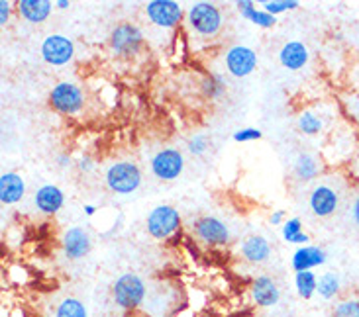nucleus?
Returning <instances> with one entry per match:
<instances>
[{
  "instance_id": "0eeeda50",
  "label": "nucleus",
  "mask_w": 359,
  "mask_h": 317,
  "mask_svg": "<svg viewBox=\"0 0 359 317\" xmlns=\"http://www.w3.org/2000/svg\"><path fill=\"white\" fill-rule=\"evenodd\" d=\"M184 171V157L181 151H177L173 147H165L161 151H157L151 159V173L156 178L169 183L179 178Z\"/></svg>"
},
{
  "instance_id": "7c9ffc66",
  "label": "nucleus",
  "mask_w": 359,
  "mask_h": 317,
  "mask_svg": "<svg viewBox=\"0 0 359 317\" xmlns=\"http://www.w3.org/2000/svg\"><path fill=\"white\" fill-rule=\"evenodd\" d=\"M208 137L206 135H193L191 139H189V143H187V149H189V153L194 155V157H203L206 151H208Z\"/></svg>"
},
{
  "instance_id": "4468645a",
  "label": "nucleus",
  "mask_w": 359,
  "mask_h": 317,
  "mask_svg": "<svg viewBox=\"0 0 359 317\" xmlns=\"http://www.w3.org/2000/svg\"><path fill=\"white\" fill-rule=\"evenodd\" d=\"M93 249L88 233L83 227H69L63 233V253L69 260H81L87 257Z\"/></svg>"
},
{
  "instance_id": "f3484780",
  "label": "nucleus",
  "mask_w": 359,
  "mask_h": 317,
  "mask_svg": "<svg viewBox=\"0 0 359 317\" xmlns=\"http://www.w3.org/2000/svg\"><path fill=\"white\" fill-rule=\"evenodd\" d=\"M311 59L309 48L302 41H287L279 51V61L289 71H301Z\"/></svg>"
},
{
  "instance_id": "dca6fc26",
  "label": "nucleus",
  "mask_w": 359,
  "mask_h": 317,
  "mask_svg": "<svg viewBox=\"0 0 359 317\" xmlns=\"http://www.w3.org/2000/svg\"><path fill=\"white\" fill-rule=\"evenodd\" d=\"M34 204H36V208H38L41 213L53 216V213H57V211L63 208V204H65V194H63V190H61L59 186H55V184H43L38 192H36V196H34Z\"/></svg>"
},
{
  "instance_id": "aec40b11",
  "label": "nucleus",
  "mask_w": 359,
  "mask_h": 317,
  "mask_svg": "<svg viewBox=\"0 0 359 317\" xmlns=\"http://www.w3.org/2000/svg\"><path fill=\"white\" fill-rule=\"evenodd\" d=\"M53 10L51 0H20L18 12L24 20H28L32 24H41L49 18Z\"/></svg>"
},
{
  "instance_id": "ea45409f",
  "label": "nucleus",
  "mask_w": 359,
  "mask_h": 317,
  "mask_svg": "<svg viewBox=\"0 0 359 317\" xmlns=\"http://www.w3.org/2000/svg\"><path fill=\"white\" fill-rule=\"evenodd\" d=\"M55 6H57L59 10H67L69 6H71V2H69V0H57V2H55Z\"/></svg>"
},
{
  "instance_id": "2f4dec72",
  "label": "nucleus",
  "mask_w": 359,
  "mask_h": 317,
  "mask_svg": "<svg viewBox=\"0 0 359 317\" xmlns=\"http://www.w3.org/2000/svg\"><path fill=\"white\" fill-rule=\"evenodd\" d=\"M263 137L262 129H255V127H243V129H238L233 134V141L238 143H248V141H259Z\"/></svg>"
},
{
  "instance_id": "f704fd0d",
  "label": "nucleus",
  "mask_w": 359,
  "mask_h": 317,
  "mask_svg": "<svg viewBox=\"0 0 359 317\" xmlns=\"http://www.w3.org/2000/svg\"><path fill=\"white\" fill-rule=\"evenodd\" d=\"M269 223H271V225H283V223H285V211L283 210L273 211L271 218H269Z\"/></svg>"
},
{
  "instance_id": "6ab92c4d",
  "label": "nucleus",
  "mask_w": 359,
  "mask_h": 317,
  "mask_svg": "<svg viewBox=\"0 0 359 317\" xmlns=\"http://www.w3.org/2000/svg\"><path fill=\"white\" fill-rule=\"evenodd\" d=\"M242 257L252 265H259L271 257V245L262 235H252L242 243Z\"/></svg>"
},
{
  "instance_id": "473e14b6",
  "label": "nucleus",
  "mask_w": 359,
  "mask_h": 317,
  "mask_svg": "<svg viewBox=\"0 0 359 317\" xmlns=\"http://www.w3.org/2000/svg\"><path fill=\"white\" fill-rule=\"evenodd\" d=\"M10 14H12V2L10 0H0V24L2 26H6Z\"/></svg>"
},
{
  "instance_id": "a878e982",
  "label": "nucleus",
  "mask_w": 359,
  "mask_h": 317,
  "mask_svg": "<svg viewBox=\"0 0 359 317\" xmlns=\"http://www.w3.org/2000/svg\"><path fill=\"white\" fill-rule=\"evenodd\" d=\"M201 90H203V94L206 98H210V100H218V98L222 97L224 92H226V80H224L222 75H218V73H210V75H206L203 78V83H201Z\"/></svg>"
},
{
  "instance_id": "393cba45",
  "label": "nucleus",
  "mask_w": 359,
  "mask_h": 317,
  "mask_svg": "<svg viewBox=\"0 0 359 317\" xmlns=\"http://www.w3.org/2000/svg\"><path fill=\"white\" fill-rule=\"evenodd\" d=\"M341 280L336 272H324L320 279H318V296L324 300L336 298L340 294Z\"/></svg>"
},
{
  "instance_id": "e433bc0d",
  "label": "nucleus",
  "mask_w": 359,
  "mask_h": 317,
  "mask_svg": "<svg viewBox=\"0 0 359 317\" xmlns=\"http://www.w3.org/2000/svg\"><path fill=\"white\" fill-rule=\"evenodd\" d=\"M57 163H59V167H63V169H65V167H69V164H71V157H69V155H59Z\"/></svg>"
},
{
  "instance_id": "c85d7f7f",
  "label": "nucleus",
  "mask_w": 359,
  "mask_h": 317,
  "mask_svg": "<svg viewBox=\"0 0 359 317\" xmlns=\"http://www.w3.org/2000/svg\"><path fill=\"white\" fill-rule=\"evenodd\" d=\"M262 6L265 12H269L271 16H279V14H285V12H289V10H294L301 6V2L299 0H263Z\"/></svg>"
},
{
  "instance_id": "2eb2a0df",
  "label": "nucleus",
  "mask_w": 359,
  "mask_h": 317,
  "mask_svg": "<svg viewBox=\"0 0 359 317\" xmlns=\"http://www.w3.org/2000/svg\"><path fill=\"white\" fill-rule=\"evenodd\" d=\"M324 262H326V251L318 245H304L292 253L291 267L294 272H304L322 267Z\"/></svg>"
},
{
  "instance_id": "4be33fe9",
  "label": "nucleus",
  "mask_w": 359,
  "mask_h": 317,
  "mask_svg": "<svg viewBox=\"0 0 359 317\" xmlns=\"http://www.w3.org/2000/svg\"><path fill=\"white\" fill-rule=\"evenodd\" d=\"M292 171L297 174V178L309 183V181H314V178L318 176V173H320V164H318L314 155L301 153L294 159V163H292Z\"/></svg>"
},
{
  "instance_id": "5701e85b",
  "label": "nucleus",
  "mask_w": 359,
  "mask_h": 317,
  "mask_svg": "<svg viewBox=\"0 0 359 317\" xmlns=\"http://www.w3.org/2000/svg\"><path fill=\"white\" fill-rule=\"evenodd\" d=\"M281 227L283 239L287 243H291V245H309L311 237L302 231L301 218H289V220H285Z\"/></svg>"
},
{
  "instance_id": "a19ab883",
  "label": "nucleus",
  "mask_w": 359,
  "mask_h": 317,
  "mask_svg": "<svg viewBox=\"0 0 359 317\" xmlns=\"http://www.w3.org/2000/svg\"><path fill=\"white\" fill-rule=\"evenodd\" d=\"M358 106H359V100H358Z\"/></svg>"
},
{
  "instance_id": "7ed1b4c3",
  "label": "nucleus",
  "mask_w": 359,
  "mask_h": 317,
  "mask_svg": "<svg viewBox=\"0 0 359 317\" xmlns=\"http://www.w3.org/2000/svg\"><path fill=\"white\" fill-rule=\"evenodd\" d=\"M104 181L110 192L114 194H132L136 192L142 184V171L140 167L130 161H118L107 169Z\"/></svg>"
},
{
  "instance_id": "ddd939ff",
  "label": "nucleus",
  "mask_w": 359,
  "mask_h": 317,
  "mask_svg": "<svg viewBox=\"0 0 359 317\" xmlns=\"http://www.w3.org/2000/svg\"><path fill=\"white\" fill-rule=\"evenodd\" d=\"M250 292H252L253 304L263 309L277 306L279 300H281V290L275 284V280L271 276H267V274H262V276L253 279Z\"/></svg>"
},
{
  "instance_id": "9b49d317",
  "label": "nucleus",
  "mask_w": 359,
  "mask_h": 317,
  "mask_svg": "<svg viewBox=\"0 0 359 317\" xmlns=\"http://www.w3.org/2000/svg\"><path fill=\"white\" fill-rule=\"evenodd\" d=\"M226 67L228 73L236 78H245L257 67V55L252 48L233 45L226 51Z\"/></svg>"
},
{
  "instance_id": "72a5a7b5",
  "label": "nucleus",
  "mask_w": 359,
  "mask_h": 317,
  "mask_svg": "<svg viewBox=\"0 0 359 317\" xmlns=\"http://www.w3.org/2000/svg\"><path fill=\"white\" fill-rule=\"evenodd\" d=\"M77 167L81 173H93V171H95V161H93L88 155H83L77 161Z\"/></svg>"
},
{
  "instance_id": "58836bf2",
  "label": "nucleus",
  "mask_w": 359,
  "mask_h": 317,
  "mask_svg": "<svg viewBox=\"0 0 359 317\" xmlns=\"http://www.w3.org/2000/svg\"><path fill=\"white\" fill-rule=\"evenodd\" d=\"M83 210H85V213H87V216H95V213H97V206H93V204H87V206H85Z\"/></svg>"
},
{
  "instance_id": "f8f14e48",
  "label": "nucleus",
  "mask_w": 359,
  "mask_h": 317,
  "mask_svg": "<svg viewBox=\"0 0 359 317\" xmlns=\"http://www.w3.org/2000/svg\"><path fill=\"white\" fill-rule=\"evenodd\" d=\"M309 204H311V210L314 216L330 218L340 206V194L336 192V188H332L330 184H316L312 188Z\"/></svg>"
},
{
  "instance_id": "412c9836",
  "label": "nucleus",
  "mask_w": 359,
  "mask_h": 317,
  "mask_svg": "<svg viewBox=\"0 0 359 317\" xmlns=\"http://www.w3.org/2000/svg\"><path fill=\"white\" fill-rule=\"evenodd\" d=\"M236 6L240 10L242 18H245L248 22H252L253 26H257V28L269 29L273 28V26H277V18L271 16L269 12H265V10L255 8V2H253V0H238Z\"/></svg>"
},
{
  "instance_id": "4c0bfd02",
  "label": "nucleus",
  "mask_w": 359,
  "mask_h": 317,
  "mask_svg": "<svg viewBox=\"0 0 359 317\" xmlns=\"http://www.w3.org/2000/svg\"><path fill=\"white\" fill-rule=\"evenodd\" d=\"M351 171H353V178L359 183V155L358 159H355V163H353V167H351Z\"/></svg>"
},
{
  "instance_id": "b1692460",
  "label": "nucleus",
  "mask_w": 359,
  "mask_h": 317,
  "mask_svg": "<svg viewBox=\"0 0 359 317\" xmlns=\"http://www.w3.org/2000/svg\"><path fill=\"white\" fill-rule=\"evenodd\" d=\"M294 288L302 300H311L318 292V276L312 270L297 272L294 274Z\"/></svg>"
},
{
  "instance_id": "bb28decb",
  "label": "nucleus",
  "mask_w": 359,
  "mask_h": 317,
  "mask_svg": "<svg viewBox=\"0 0 359 317\" xmlns=\"http://www.w3.org/2000/svg\"><path fill=\"white\" fill-rule=\"evenodd\" d=\"M299 129H301L304 135H318L324 129V120L316 112L312 110H304L301 115H299Z\"/></svg>"
},
{
  "instance_id": "1a4fd4ad",
  "label": "nucleus",
  "mask_w": 359,
  "mask_h": 317,
  "mask_svg": "<svg viewBox=\"0 0 359 317\" xmlns=\"http://www.w3.org/2000/svg\"><path fill=\"white\" fill-rule=\"evenodd\" d=\"M75 55V45L67 36H48V38L41 41V57L46 63L53 65V67H61V65H67L69 61Z\"/></svg>"
},
{
  "instance_id": "39448f33",
  "label": "nucleus",
  "mask_w": 359,
  "mask_h": 317,
  "mask_svg": "<svg viewBox=\"0 0 359 317\" xmlns=\"http://www.w3.org/2000/svg\"><path fill=\"white\" fill-rule=\"evenodd\" d=\"M147 233L157 241L169 239L181 227V213L173 206H156L147 213Z\"/></svg>"
},
{
  "instance_id": "423d86ee",
  "label": "nucleus",
  "mask_w": 359,
  "mask_h": 317,
  "mask_svg": "<svg viewBox=\"0 0 359 317\" xmlns=\"http://www.w3.org/2000/svg\"><path fill=\"white\" fill-rule=\"evenodd\" d=\"M49 104L53 106V110H57L63 115H75L83 110L85 106V97L83 90L73 85V83H57L49 92Z\"/></svg>"
},
{
  "instance_id": "9d476101",
  "label": "nucleus",
  "mask_w": 359,
  "mask_h": 317,
  "mask_svg": "<svg viewBox=\"0 0 359 317\" xmlns=\"http://www.w3.org/2000/svg\"><path fill=\"white\" fill-rule=\"evenodd\" d=\"M194 235L203 241L204 245H226L230 241V230L222 220L214 216H203L194 221Z\"/></svg>"
},
{
  "instance_id": "f257e3e1",
  "label": "nucleus",
  "mask_w": 359,
  "mask_h": 317,
  "mask_svg": "<svg viewBox=\"0 0 359 317\" xmlns=\"http://www.w3.org/2000/svg\"><path fill=\"white\" fill-rule=\"evenodd\" d=\"M147 298V286L144 280L134 272H126L118 276L112 284V300L118 308L124 311H134Z\"/></svg>"
},
{
  "instance_id": "20e7f679",
  "label": "nucleus",
  "mask_w": 359,
  "mask_h": 317,
  "mask_svg": "<svg viewBox=\"0 0 359 317\" xmlns=\"http://www.w3.org/2000/svg\"><path fill=\"white\" fill-rule=\"evenodd\" d=\"M144 31L136 24L122 22L110 34V49L118 57H134L144 45Z\"/></svg>"
},
{
  "instance_id": "c756f323",
  "label": "nucleus",
  "mask_w": 359,
  "mask_h": 317,
  "mask_svg": "<svg viewBox=\"0 0 359 317\" xmlns=\"http://www.w3.org/2000/svg\"><path fill=\"white\" fill-rule=\"evenodd\" d=\"M332 317H359V298L340 300L332 309Z\"/></svg>"
},
{
  "instance_id": "f03ea898",
  "label": "nucleus",
  "mask_w": 359,
  "mask_h": 317,
  "mask_svg": "<svg viewBox=\"0 0 359 317\" xmlns=\"http://www.w3.org/2000/svg\"><path fill=\"white\" fill-rule=\"evenodd\" d=\"M187 20L193 31L203 38H214L222 28V14L212 2H194L187 12Z\"/></svg>"
},
{
  "instance_id": "6e6552de",
  "label": "nucleus",
  "mask_w": 359,
  "mask_h": 317,
  "mask_svg": "<svg viewBox=\"0 0 359 317\" xmlns=\"http://www.w3.org/2000/svg\"><path fill=\"white\" fill-rule=\"evenodd\" d=\"M146 14L159 28H175L184 16L183 6L175 0H151L146 4Z\"/></svg>"
},
{
  "instance_id": "c9c22d12",
  "label": "nucleus",
  "mask_w": 359,
  "mask_h": 317,
  "mask_svg": "<svg viewBox=\"0 0 359 317\" xmlns=\"http://www.w3.org/2000/svg\"><path fill=\"white\" fill-rule=\"evenodd\" d=\"M351 218H353L355 225L359 227V196L353 200V206H351Z\"/></svg>"
},
{
  "instance_id": "a211bd4d",
  "label": "nucleus",
  "mask_w": 359,
  "mask_h": 317,
  "mask_svg": "<svg viewBox=\"0 0 359 317\" xmlns=\"http://www.w3.org/2000/svg\"><path fill=\"white\" fill-rule=\"evenodd\" d=\"M26 194V183L18 173H4L0 176V202L4 206L18 204Z\"/></svg>"
},
{
  "instance_id": "cd10ccee",
  "label": "nucleus",
  "mask_w": 359,
  "mask_h": 317,
  "mask_svg": "<svg viewBox=\"0 0 359 317\" xmlns=\"http://www.w3.org/2000/svg\"><path fill=\"white\" fill-rule=\"evenodd\" d=\"M55 317H88V309L77 298H65L55 309Z\"/></svg>"
}]
</instances>
